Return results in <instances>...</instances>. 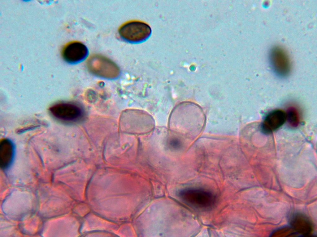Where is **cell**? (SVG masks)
<instances>
[{
	"instance_id": "cell-1",
	"label": "cell",
	"mask_w": 317,
	"mask_h": 237,
	"mask_svg": "<svg viewBox=\"0 0 317 237\" xmlns=\"http://www.w3.org/2000/svg\"><path fill=\"white\" fill-rule=\"evenodd\" d=\"M86 65L91 73L102 77L114 78L119 73V69L115 63L101 55L95 54L91 56L87 60Z\"/></svg>"
},
{
	"instance_id": "cell-2",
	"label": "cell",
	"mask_w": 317,
	"mask_h": 237,
	"mask_svg": "<svg viewBox=\"0 0 317 237\" xmlns=\"http://www.w3.org/2000/svg\"><path fill=\"white\" fill-rule=\"evenodd\" d=\"M119 33L125 40L131 43L143 41L150 36L151 30L147 23L138 21L126 22L119 27Z\"/></svg>"
},
{
	"instance_id": "cell-3",
	"label": "cell",
	"mask_w": 317,
	"mask_h": 237,
	"mask_svg": "<svg viewBox=\"0 0 317 237\" xmlns=\"http://www.w3.org/2000/svg\"><path fill=\"white\" fill-rule=\"evenodd\" d=\"M180 195L186 202L200 208L209 207L214 202V197L211 193L202 190L187 189L180 192Z\"/></svg>"
},
{
	"instance_id": "cell-4",
	"label": "cell",
	"mask_w": 317,
	"mask_h": 237,
	"mask_svg": "<svg viewBox=\"0 0 317 237\" xmlns=\"http://www.w3.org/2000/svg\"><path fill=\"white\" fill-rule=\"evenodd\" d=\"M50 110L55 117L62 120H76L82 115L83 110L80 106L72 103H61L53 106Z\"/></svg>"
},
{
	"instance_id": "cell-5",
	"label": "cell",
	"mask_w": 317,
	"mask_h": 237,
	"mask_svg": "<svg viewBox=\"0 0 317 237\" xmlns=\"http://www.w3.org/2000/svg\"><path fill=\"white\" fill-rule=\"evenodd\" d=\"M88 50L82 43L73 41L67 43L63 48L62 56L67 62L75 63L84 60L87 56Z\"/></svg>"
},
{
	"instance_id": "cell-6",
	"label": "cell",
	"mask_w": 317,
	"mask_h": 237,
	"mask_svg": "<svg viewBox=\"0 0 317 237\" xmlns=\"http://www.w3.org/2000/svg\"><path fill=\"white\" fill-rule=\"evenodd\" d=\"M286 120L285 112L280 109L274 110L265 118L261 125L262 130L265 133H270L281 126Z\"/></svg>"
},
{
	"instance_id": "cell-7",
	"label": "cell",
	"mask_w": 317,
	"mask_h": 237,
	"mask_svg": "<svg viewBox=\"0 0 317 237\" xmlns=\"http://www.w3.org/2000/svg\"><path fill=\"white\" fill-rule=\"evenodd\" d=\"M270 60L274 69L278 74L284 76L289 73L290 68L289 60L282 50H274L271 55Z\"/></svg>"
},
{
	"instance_id": "cell-8",
	"label": "cell",
	"mask_w": 317,
	"mask_h": 237,
	"mask_svg": "<svg viewBox=\"0 0 317 237\" xmlns=\"http://www.w3.org/2000/svg\"><path fill=\"white\" fill-rule=\"evenodd\" d=\"M290 224L297 232L303 235H308L312 231L311 222L307 216L300 213H296L292 216Z\"/></svg>"
},
{
	"instance_id": "cell-9",
	"label": "cell",
	"mask_w": 317,
	"mask_h": 237,
	"mask_svg": "<svg viewBox=\"0 0 317 237\" xmlns=\"http://www.w3.org/2000/svg\"><path fill=\"white\" fill-rule=\"evenodd\" d=\"M14 147L11 142L8 139H2L0 143V166L7 168L12 160Z\"/></svg>"
},
{
	"instance_id": "cell-10",
	"label": "cell",
	"mask_w": 317,
	"mask_h": 237,
	"mask_svg": "<svg viewBox=\"0 0 317 237\" xmlns=\"http://www.w3.org/2000/svg\"><path fill=\"white\" fill-rule=\"evenodd\" d=\"M286 113V119L289 125L293 127H296L300 122L298 112L295 107H290L288 108Z\"/></svg>"
},
{
	"instance_id": "cell-11",
	"label": "cell",
	"mask_w": 317,
	"mask_h": 237,
	"mask_svg": "<svg viewBox=\"0 0 317 237\" xmlns=\"http://www.w3.org/2000/svg\"><path fill=\"white\" fill-rule=\"evenodd\" d=\"M169 144L171 147L175 149H177L181 146V142L178 139L173 138L169 141Z\"/></svg>"
}]
</instances>
